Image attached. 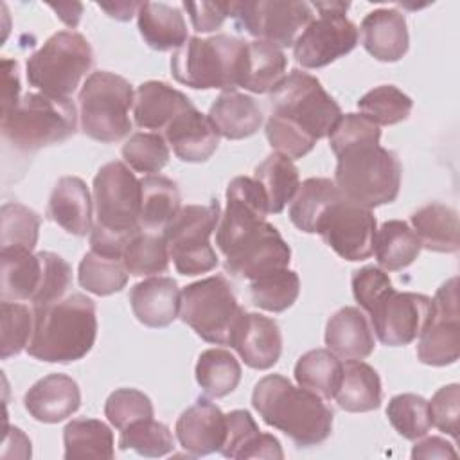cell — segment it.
Returning <instances> with one entry per match:
<instances>
[{"label":"cell","mask_w":460,"mask_h":460,"mask_svg":"<svg viewBox=\"0 0 460 460\" xmlns=\"http://www.w3.org/2000/svg\"><path fill=\"white\" fill-rule=\"evenodd\" d=\"M23 402L32 419L56 424L79 410L81 390L70 376L49 374L27 390Z\"/></svg>","instance_id":"obj_21"},{"label":"cell","mask_w":460,"mask_h":460,"mask_svg":"<svg viewBox=\"0 0 460 460\" xmlns=\"http://www.w3.org/2000/svg\"><path fill=\"white\" fill-rule=\"evenodd\" d=\"M340 192L329 178H307L300 183L289 207L291 223L305 232L314 234L322 216L340 199Z\"/></svg>","instance_id":"obj_37"},{"label":"cell","mask_w":460,"mask_h":460,"mask_svg":"<svg viewBox=\"0 0 460 460\" xmlns=\"http://www.w3.org/2000/svg\"><path fill=\"white\" fill-rule=\"evenodd\" d=\"M2 343H0V358L7 359L11 356L20 354L27 349L29 340L32 336L34 316L27 305L18 302L2 300Z\"/></svg>","instance_id":"obj_49"},{"label":"cell","mask_w":460,"mask_h":460,"mask_svg":"<svg viewBox=\"0 0 460 460\" xmlns=\"http://www.w3.org/2000/svg\"><path fill=\"white\" fill-rule=\"evenodd\" d=\"M288 58L280 47L268 41H248L241 88L253 93H271L286 77Z\"/></svg>","instance_id":"obj_33"},{"label":"cell","mask_w":460,"mask_h":460,"mask_svg":"<svg viewBox=\"0 0 460 460\" xmlns=\"http://www.w3.org/2000/svg\"><path fill=\"white\" fill-rule=\"evenodd\" d=\"M232 18L259 41L280 49L293 47L302 31L313 22V7L295 0L234 2Z\"/></svg>","instance_id":"obj_13"},{"label":"cell","mask_w":460,"mask_h":460,"mask_svg":"<svg viewBox=\"0 0 460 460\" xmlns=\"http://www.w3.org/2000/svg\"><path fill=\"white\" fill-rule=\"evenodd\" d=\"M429 402L431 426L458 438V415H460V386L456 383L446 385L435 392Z\"/></svg>","instance_id":"obj_54"},{"label":"cell","mask_w":460,"mask_h":460,"mask_svg":"<svg viewBox=\"0 0 460 460\" xmlns=\"http://www.w3.org/2000/svg\"><path fill=\"white\" fill-rule=\"evenodd\" d=\"M300 293V279L293 270L279 268L250 280L252 304L270 311L282 313L289 309Z\"/></svg>","instance_id":"obj_41"},{"label":"cell","mask_w":460,"mask_h":460,"mask_svg":"<svg viewBox=\"0 0 460 460\" xmlns=\"http://www.w3.org/2000/svg\"><path fill=\"white\" fill-rule=\"evenodd\" d=\"M41 217L22 203L2 205V248L34 250L40 235Z\"/></svg>","instance_id":"obj_48"},{"label":"cell","mask_w":460,"mask_h":460,"mask_svg":"<svg viewBox=\"0 0 460 460\" xmlns=\"http://www.w3.org/2000/svg\"><path fill=\"white\" fill-rule=\"evenodd\" d=\"M58 14V18L68 27H75L83 14V4L79 2H65V4H49Z\"/></svg>","instance_id":"obj_62"},{"label":"cell","mask_w":460,"mask_h":460,"mask_svg":"<svg viewBox=\"0 0 460 460\" xmlns=\"http://www.w3.org/2000/svg\"><path fill=\"white\" fill-rule=\"evenodd\" d=\"M140 228L164 232L169 221L181 210L178 185L162 174H147L140 180Z\"/></svg>","instance_id":"obj_34"},{"label":"cell","mask_w":460,"mask_h":460,"mask_svg":"<svg viewBox=\"0 0 460 460\" xmlns=\"http://www.w3.org/2000/svg\"><path fill=\"white\" fill-rule=\"evenodd\" d=\"M169 250L164 234L140 230L126 246L122 253V262L129 275L146 277L158 275L169 268Z\"/></svg>","instance_id":"obj_43"},{"label":"cell","mask_w":460,"mask_h":460,"mask_svg":"<svg viewBox=\"0 0 460 460\" xmlns=\"http://www.w3.org/2000/svg\"><path fill=\"white\" fill-rule=\"evenodd\" d=\"M253 180L262 187L268 199V212L279 214L295 198L300 187L298 169L293 160L280 153L266 156L253 172Z\"/></svg>","instance_id":"obj_36"},{"label":"cell","mask_w":460,"mask_h":460,"mask_svg":"<svg viewBox=\"0 0 460 460\" xmlns=\"http://www.w3.org/2000/svg\"><path fill=\"white\" fill-rule=\"evenodd\" d=\"M38 255L41 261V280L31 300L32 307L61 300L72 284V268L63 257L52 252H40Z\"/></svg>","instance_id":"obj_51"},{"label":"cell","mask_w":460,"mask_h":460,"mask_svg":"<svg viewBox=\"0 0 460 460\" xmlns=\"http://www.w3.org/2000/svg\"><path fill=\"white\" fill-rule=\"evenodd\" d=\"M65 458H113V433L99 419H74L63 429Z\"/></svg>","instance_id":"obj_39"},{"label":"cell","mask_w":460,"mask_h":460,"mask_svg":"<svg viewBox=\"0 0 460 460\" xmlns=\"http://www.w3.org/2000/svg\"><path fill=\"white\" fill-rule=\"evenodd\" d=\"M358 108L361 115L376 122L377 126H392L408 119L413 108V101L394 84H381L367 92Z\"/></svg>","instance_id":"obj_44"},{"label":"cell","mask_w":460,"mask_h":460,"mask_svg":"<svg viewBox=\"0 0 460 460\" xmlns=\"http://www.w3.org/2000/svg\"><path fill=\"white\" fill-rule=\"evenodd\" d=\"M102 11H106L108 16L120 20V22H128L131 20L133 14L138 13L140 4L138 2H115V4H97Z\"/></svg>","instance_id":"obj_61"},{"label":"cell","mask_w":460,"mask_h":460,"mask_svg":"<svg viewBox=\"0 0 460 460\" xmlns=\"http://www.w3.org/2000/svg\"><path fill=\"white\" fill-rule=\"evenodd\" d=\"M365 50L377 61H399L410 45L406 18L397 9H376L368 13L359 27Z\"/></svg>","instance_id":"obj_24"},{"label":"cell","mask_w":460,"mask_h":460,"mask_svg":"<svg viewBox=\"0 0 460 460\" xmlns=\"http://www.w3.org/2000/svg\"><path fill=\"white\" fill-rule=\"evenodd\" d=\"M165 140L181 162L199 164L216 153L219 133L208 115L190 108L169 122L165 128Z\"/></svg>","instance_id":"obj_22"},{"label":"cell","mask_w":460,"mask_h":460,"mask_svg":"<svg viewBox=\"0 0 460 460\" xmlns=\"http://www.w3.org/2000/svg\"><path fill=\"white\" fill-rule=\"evenodd\" d=\"M92 65L93 50L88 40L75 31H59L27 59L25 72L29 84L40 93L68 99Z\"/></svg>","instance_id":"obj_7"},{"label":"cell","mask_w":460,"mask_h":460,"mask_svg":"<svg viewBox=\"0 0 460 460\" xmlns=\"http://www.w3.org/2000/svg\"><path fill=\"white\" fill-rule=\"evenodd\" d=\"M131 311L147 327H167L180 316L181 291L171 277H151L129 291Z\"/></svg>","instance_id":"obj_23"},{"label":"cell","mask_w":460,"mask_h":460,"mask_svg":"<svg viewBox=\"0 0 460 460\" xmlns=\"http://www.w3.org/2000/svg\"><path fill=\"white\" fill-rule=\"evenodd\" d=\"M264 131L270 146L277 149V153L286 155L291 160L305 156L316 144V140L296 124L277 115H270Z\"/></svg>","instance_id":"obj_53"},{"label":"cell","mask_w":460,"mask_h":460,"mask_svg":"<svg viewBox=\"0 0 460 460\" xmlns=\"http://www.w3.org/2000/svg\"><path fill=\"white\" fill-rule=\"evenodd\" d=\"M336 158L332 181L345 201L374 208L397 198L402 167L394 151L379 144H361L345 149Z\"/></svg>","instance_id":"obj_4"},{"label":"cell","mask_w":460,"mask_h":460,"mask_svg":"<svg viewBox=\"0 0 460 460\" xmlns=\"http://www.w3.org/2000/svg\"><path fill=\"white\" fill-rule=\"evenodd\" d=\"M0 298L7 302L32 300L41 280L40 255L25 248H2Z\"/></svg>","instance_id":"obj_32"},{"label":"cell","mask_w":460,"mask_h":460,"mask_svg":"<svg viewBox=\"0 0 460 460\" xmlns=\"http://www.w3.org/2000/svg\"><path fill=\"white\" fill-rule=\"evenodd\" d=\"M122 158L137 172H160L169 162V146L160 133H133L122 146Z\"/></svg>","instance_id":"obj_47"},{"label":"cell","mask_w":460,"mask_h":460,"mask_svg":"<svg viewBox=\"0 0 460 460\" xmlns=\"http://www.w3.org/2000/svg\"><path fill=\"white\" fill-rule=\"evenodd\" d=\"M234 2H183V9L190 16V23L198 32L217 31L223 22L232 16Z\"/></svg>","instance_id":"obj_57"},{"label":"cell","mask_w":460,"mask_h":460,"mask_svg":"<svg viewBox=\"0 0 460 460\" xmlns=\"http://www.w3.org/2000/svg\"><path fill=\"white\" fill-rule=\"evenodd\" d=\"M47 216L72 235L92 232V198L86 183L77 176H63L54 185Z\"/></svg>","instance_id":"obj_26"},{"label":"cell","mask_w":460,"mask_h":460,"mask_svg":"<svg viewBox=\"0 0 460 460\" xmlns=\"http://www.w3.org/2000/svg\"><path fill=\"white\" fill-rule=\"evenodd\" d=\"M97 225L115 234L140 230V180L124 162L104 164L93 178Z\"/></svg>","instance_id":"obj_12"},{"label":"cell","mask_w":460,"mask_h":460,"mask_svg":"<svg viewBox=\"0 0 460 460\" xmlns=\"http://www.w3.org/2000/svg\"><path fill=\"white\" fill-rule=\"evenodd\" d=\"M334 399L341 410L350 413L377 410L383 399L379 374L361 359H347Z\"/></svg>","instance_id":"obj_30"},{"label":"cell","mask_w":460,"mask_h":460,"mask_svg":"<svg viewBox=\"0 0 460 460\" xmlns=\"http://www.w3.org/2000/svg\"><path fill=\"white\" fill-rule=\"evenodd\" d=\"M133 101V88L124 77L106 70L92 72L79 90L83 133L102 144L122 140L131 131Z\"/></svg>","instance_id":"obj_6"},{"label":"cell","mask_w":460,"mask_h":460,"mask_svg":"<svg viewBox=\"0 0 460 460\" xmlns=\"http://www.w3.org/2000/svg\"><path fill=\"white\" fill-rule=\"evenodd\" d=\"M20 77H18V63L14 59H2V111L5 113L14 108L20 101Z\"/></svg>","instance_id":"obj_58"},{"label":"cell","mask_w":460,"mask_h":460,"mask_svg":"<svg viewBox=\"0 0 460 460\" xmlns=\"http://www.w3.org/2000/svg\"><path fill=\"white\" fill-rule=\"evenodd\" d=\"M119 447L124 451L133 449L147 458H158L174 449V438L167 424L155 419H142L120 429Z\"/></svg>","instance_id":"obj_46"},{"label":"cell","mask_w":460,"mask_h":460,"mask_svg":"<svg viewBox=\"0 0 460 460\" xmlns=\"http://www.w3.org/2000/svg\"><path fill=\"white\" fill-rule=\"evenodd\" d=\"M413 232L426 250L455 253L460 248V226L455 208L442 203H428L410 217Z\"/></svg>","instance_id":"obj_31"},{"label":"cell","mask_w":460,"mask_h":460,"mask_svg":"<svg viewBox=\"0 0 460 460\" xmlns=\"http://www.w3.org/2000/svg\"><path fill=\"white\" fill-rule=\"evenodd\" d=\"M392 428L408 440L422 438L431 428L429 402L417 394L394 395L386 406Z\"/></svg>","instance_id":"obj_45"},{"label":"cell","mask_w":460,"mask_h":460,"mask_svg":"<svg viewBox=\"0 0 460 460\" xmlns=\"http://www.w3.org/2000/svg\"><path fill=\"white\" fill-rule=\"evenodd\" d=\"M137 20L140 36L158 52L180 49L189 40L185 18L178 7L164 2H144L140 4Z\"/></svg>","instance_id":"obj_29"},{"label":"cell","mask_w":460,"mask_h":460,"mask_svg":"<svg viewBox=\"0 0 460 460\" xmlns=\"http://www.w3.org/2000/svg\"><path fill=\"white\" fill-rule=\"evenodd\" d=\"M381 129L376 122L361 113H345L340 117L329 135V146L338 156L349 147L361 144H379Z\"/></svg>","instance_id":"obj_52"},{"label":"cell","mask_w":460,"mask_h":460,"mask_svg":"<svg viewBox=\"0 0 460 460\" xmlns=\"http://www.w3.org/2000/svg\"><path fill=\"white\" fill-rule=\"evenodd\" d=\"M431 316L417 343V356L424 365H453L460 354L458 279L451 277L435 293Z\"/></svg>","instance_id":"obj_15"},{"label":"cell","mask_w":460,"mask_h":460,"mask_svg":"<svg viewBox=\"0 0 460 460\" xmlns=\"http://www.w3.org/2000/svg\"><path fill=\"white\" fill-rule=\"evenodd\" d=\"M230 347L235 349L239 358L250 368L268 370L279 361L282 352L280 327L270 316L244 313L230 340Z\"/></svg>","instance_id":"obj_20"},{"label":"cell","mask_w":460,"mask_h":460,"mask_svg":"<svg viewBox=\"0 0 460 460\" xmlns=\"http://www.w3.org/2000/svg\"><path fill=\"white\" fill-rule=\"evenodd\" d=\"M241 458H284L280 442L277 437L270 435V433H259L250 444L248 447L243 451Z\"/></svg>","instance_id":"obj_59"},{"label":"cell","mask_w":460,"mask_h":460,"mask_svg":"<svg viewBox=\"0 0 460 460\" xmlns=\"http://www.w3.org/2000/svg\"><path fill=\"white\" fill-rule=\"evenodd\" d=\"M411 458H456V451L446 438L428 437L413 446Z\"/></svg>","instance_id":"obj_60"},{"label":"cell","mask_w":460,"mask_h":460,"mask_svg":"<svg viewBox=\"0 0 460 460\" xmlns=\"http://www.w3.org/2000/svg\"><path fill=\"white\" fill-rule=\"evenodd\" d=\"M176 438L192 456L221 451L226 437V415L208 399H198L176 420Z\"/></svg>","instance_id":"obj_19"},{"label":"cell","mask_w":460,"mask_h":460,"mask_svg":"<svg viewBox=\"0 0 460 460\" xmlns=\"http://www.w3.org/2000/svg\"><path fill=\"white\" fill-rule=\"evenodd\" d=\"M244 313L228 280L221 275L192 282L181 291V322L208 343L230 345Z\"/></svg>","instance_id":"obj_8"},{"label":"cell","mask_w":460,"mask_h":460,"mask_svg":"<svg viewBox=\"0 0 460 460\" xmlns=\"http://www.w3.org/2000/svg\"><path fill=\"white\" fill-rule=\"evenodd\" d=\"M194 108L190 99L164 81H146L135 92L133 117L142 129H165L180 113Z\"/></svg>","instance_id":"obj_25"},{"label":"cell","mask_w":460,"mask_h":460,"mask_svg":"<svg viewBox=\"0 0 460 460\" xmlns=\"http://www.w3.org/2000/svg\"><path fill=\"white\" fill-rule=\"evenodd\" d=\"M325 345L343 359H365L372 354L374 332L358 307H341L325 327Z\"/></svg>","instance_id":"obj_27"},{"label":"cell","mask_w":460,"mask_h":460,"mask_svg":"<svg viewBox=\"0 0 460 460\" xmlns=\"http://www.w3.org/2000/svg\"><path fill=\"white\" fill-rule=\"evenodd\" d=\"M271 115L296 124L314 140L329 137L340 120L341 108L322 83L302 70H291L270 93Z\"/></svg>","instance_id":"obj_9"},{"label":"cell","mask_w":460,"mask_h":460,"mask_svg":"<svg viewBox=\"0 0 460 460\" xmlns=\"http://www.w3.org/2000/svg\"><path fill=\"white\" fill-rule=\"evenodd\" d=\"M377 223L370 208L340 198L322 216L316 234L345 261H365L374 253Z\"/></svg>","instance_id":"obj_16"},{"label":"cell","mask_w":460,"mask_h":460,"mask_svg":"<svg viewBox=\"0 0 460 460\" xmlns=\"http://www.w3.org/2000/svg\"><path fill=\"white\" fill-rule=\"evenodd\" d=\"M433 311V302L422 293L395 291L385 293L368 311L372 331L388 347H404L415 341L426 327Z\"/></svg>","instance_id":"obj_14"},{"label":"cell","mask_w":460,"mask_h":460,"mask_svg":"<svg viewBox=\"0 0 460 460\" xmlns=\"http://www.w3.org/2000/svg\"><path fill=\"white\" fill-rule=\"evenodd\" d=\"M248 41L216 34L210 38L190 36L171 58L172 77L194 90L234 92L241 88Z\"/></svg>","instance_id":"obj_3"},{"label":"cell","mask_w":460,"mask_h":460,"mask_svg":"<svg viewBox=\"0 0 460 460\" xmlns=\"http://www.w3.org/2000/svg\"><path fill=\"white\" fill-rule=\"evenodd\" d=\"M2 137L23 153L70 138L77 129V111L70 99L29 92L18 104L0 113Z\"/></svg>","instance_id":"obj_5"},{"label":"cell","mask_w":460,"mask_h":460,"mask_svg":"<svg viewBox=\"0 0 460 460\" xmlns=\"http://www.w3.org/2000/svg\"><path fill=\"white\" fill-rule=\"evenodd\" d=\"M208 119L219 137L241 140L255 135L262 124V111L257 101L246 93L223 92L208 110Z\"/></svg>","instance_id":"obj_28"},{"label":"cell","mask_w":460,"mask_h":460,"mask_svg":"<svg viewBox=\"0 0 460 460\" xmlns=\"http://www.w3.org/2000/svg\"><path fill=\"white\" fill-rule=\"evenodd\" d=\"M196 381L208 397L232 394L241 381V365L226 349H207L196 361Z\"/></svg>","instance_id":"obj_40"},{"label":"cell","mask_w":460,"mask_h":460,"mask_svg":"<svg viewBox=\"0 0 460 460\" xmlns=\"http://www.w3.org/2000/svg\"><path fill=\"white\" fill-rule=\"evenodd\" d=\"M318 16L302 31L293 45V54L304 68H322L343 58L358 45V27L345 16L347 2L311 4Z\"/></svg>","instance_id":"obj_11"},{"label":"cell","mask_w":460,"mask_h":460,"mask_svg":"<svg viewBox=\"0 0 460 460\" xmlns=\"http://www.w3.org/2000/svg\"><path fill=\"white\" fill-rule=\"evenodd\" d=\"M352 295L356 302L368 313L379 298L394 286L388 273L377 266H365L352 273Z\"/></svg>","instance_id":"obj_55"},{"label":"cell","mask_w":460,"mask_h":460,"mask_svg":"<svg viewBox=\"0 0 460 460\" xmlns=\"http://www.w3.org/2000/svg\"><path fill=\"white\" fill-rule=\"evenodd\" d=\"M104 415L117 429L142 420L153 419L155 410L151 399L137 388H119L110 394L104 402Z\"/></svg>","instance_id":"obj_50"},{"label":"cell","mask_w":460,"mask_h":460,"mask_svg":"<svg viewBox=\"0 0 460 460\" xmlns=\"http://www.w3.org/2000/svg\"><path fill=\"white\" fill-rule=\"evenodd\" d=\"M261 433L252 413L246 410H234L226 413V437L221 455L226 458H241L248 444Z\"/></svg>","instance_id":"obj_56"},{"label":"cell","mask_w":460,"mask_h":460,"mask_svg":"<svg viewBox=\"0 0 460 460\" xmlns=\"http://www.w3.org/2000/svg\"><path fill=\"white\" fill-rule=\"evenodd\" d=\"M420 248V239L406 221L390 219L376 230L374 253L385 271L404 270L417 259Z\"/></svg>","instance_id":"obj_35"},{"label":"cell","mask_w":460,"mask_h":460,"mask_svg":"<svg viewBox=\"0 0 460 460\" xmlns=\"http://www.w3.org/2000/svg\"><path fill=\"white\" fill-rule=\"evenodd\" d=\"M128 270L119 257H110L90 250L79 262V284L97 296L119 293L128 282Z\"/></svg>","instance_id":"obj_42"},{"label":"cell","mask_w":460,"mask_h":460,"mask_svg":"<svg viewBox=\"0 0 460 460\" xmlns=\"http://www.w3.org/2000/svg\"><path fill=\"white\" fill-rule=\"evenodd\" d=\"M34 327L27 354L47 363H70L84 358L97 336L95 302L72 293L58 302L32 307Z\"/></svg>","instance_id":"obj_2"},{"label":"cell","mask_w":460,"mask_h":460,"mask_svg":"<svg viewBox=\"0 0 460 460\" xmlns=\"http://www.w3.org/2000/svg\"><path fill=\"white\" fill-rule=\"evenodd\" d=\"M343 363L329 349H313L302 354L295 365V379L298 386L320 395L334 399L341 381Z\"/></svg>","instance_id":"obj_38"},{"label":"cell","mask_w":460,"mask_h":460,"mask_svg":"<svg viewBox=\"0 0 460 460\" xmlns=\"http://www.w3.org/2000/svg\"><path fill=\"white\" fill-rule=\"evenodd\" d=\"M268 199L262 187L248 176H235L226 187V210L217 225L216 244L226 255L244 234L266 221Z\"/></svg>","instance_id":"obj_18"},{"label":"cell","mask_w":460,"mask_h":460,"mask_svg":"<svg viewBox=\"0 0 460 460\" xmlns=\"http://www.w3.org/2000/svg\"><path fill=\"white\" fill-rule=\"evenodd\" d=\"M291 248L279 230L268 221L243 235V239L225 255V271L232 277L253 280L268 271L288 268Z\"/></svg>","instance_id":"obj_17"},{"label":"cell","mask_w":460,"mask_h":460,"mask_svg":"<svg viewBox=\"0 0 460 460\" xmlns=\"http://www.w3.org/2000/svg\"><path fill=\"white\" fill-rule=\"evenodd\" d=\"M219 203L210 199L205 205H187L164 228L169 257L180 275L194 277L217 266V253L210 235L217 228Z\"/></svg>","instance_id":"obj_10"},{"label":"cell","mask_w":460,"mask_h":460,"mask_svg":"<svg viewBox=\"0 0 460 460\" xmlns=\"http://www.w3.org/2000/svg\"><path fill=\"white\" fill-rule=\"evenodd\" d=\"M252 404L268 426L280 429L298 447L318 446L332 431L334 413L323 399L280 374H270L255 385Z\"/></svg>","instance_id":"obj_1"}]
</instances>
